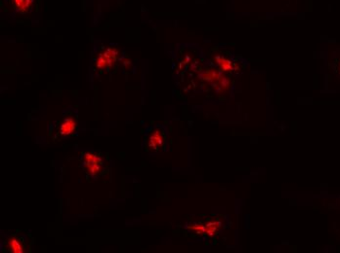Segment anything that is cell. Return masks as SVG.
Here are the masks:
<instances>
[{"label": "cell", "mask_w": 340, "mask_h": 253, "mask_svg": "<svg viewBox=\"0 0 340 253\" xmlns=\"http://www.w3.org/2000/svg\"><path fill=\"white\" fill-rule=\"evenodd\" d=\"M117 55V51L115 49L107 48V50L100 54L99 58L96 61V67L100 69L109 68L116 62Z\"/></svg>", "instance_id": "obj_3"}, {"label": "cell", "mask_w": 340, "mask_h": 253, "mask_svg": "<svg viewBox=\"0 0 340 253\" xmlns=\"http://www.w3.org/2000/svg\"><path fill=\"white\" fill-rule=\"evenodd\" d=\"M166 136L164 132L160 129H154L147 138V146L152 150H160L165 143Z\"/></svg>", "instance_id": "obj_2"}, {"label": "cell", "mask_w": 340, "mask_h": 253, "mask_svg": "<svg viewBox=\"0 0 340 253\" xmlns=\"http://www.w3.org/2000/svg\"><path fill=\"white\" fill-rule=\"evenodd\" d=\"M15 4H16V7L18 9H25V8H28L30 7V4L32 2V0H14Z\"/></svg>", "instance_id": "obj_6"}, {"label": "cell", "mask_w": 340, "mask_h": 253, "mask_svg": "<svg viewBox=\"0 0 340 253\" xmlns=\"http://www.w3.org/2000/svg\"><path fill=\"white\" fill-rule=\"evenodd\" d=\"M77 122L74 116H67L61 122L60 127L58 128V135L66 136L73 134L76 131Z\"/></svg>", "instance_id": "obj_4"}, {"label": "cell", "mask_w": 340, "mask_h": 253, "mask_svg": "<svg viewBox=\"0 0 340 253\" xmlns=\"http://www.w3.org/2000/svg\"><path fill=\"white\" fill-rule=\"evenodd\" d=\"M7 248L10 252L22 253L25 251V241L19 237H12L7 241Z\"/></svg>", "instance_id": "obj_5"}, {"label": "cell", "mask_w": 340, "mask_h": 253, "mask_svg": "<svg viewBox=\"0 0 340 253\" xmlns=\"http://www.w3.org/2000/svg\"><path fill=\"white\" fill-rule=\"evenodd\" d=\"M82 162L85 171L91 176L99 175L104 167L103 157L95 153H85Z\"/></svg>", "instance_id": "obj_1"}]
</instances>
